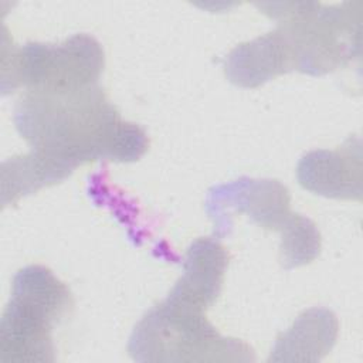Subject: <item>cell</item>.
Returning <instances> with one entry per match:
<instances>
[{
	"mask_svg": "<svg viewBox=\"0 0 363 363\" xmlns=\"http://www.w3.org/2000/svg\"><path fill=\"white\" fill-rule=\"evenodd\" d=\"M337 333L339 322L332 311L311 308L277 337L268 362H319L335 346Z\"/></svg>",
	"mask_w": 363,
	"mask_h": 363,
	"instance_id": "cell-9",
	"label": "cell"
},
{
	"mask_svg": "<svg viewBox=\"0 0 363 363\" xmlns=\"http://www.w3.org/2000/svg\"><path fill=\"white\" fill-rule=\"evenodd\" d=\"M291 71H295L292 50L279 27L238 44L224 62L227 79L241 88H257Z\"/></svg>",
	"mask_w": 363,
	"mask_h": 363,
	"instance_id": "cell-8",
	"label": "cell"
},
{
	"mask_svg": "<svg viewBox=\"0 0 363 363\" xmlns=\"http://www.w3.org/2000/svg\"><path fill=\"white\" fill-rule=\"evenodd\" d=\"M278 21L292 50L295 71L323 75L360 55L362 1L328 6L313 1L257 3Z\"/></svg>",
	"mask_w": 363,
	"mask_h": 363,
	"instance_id": "cell-3",
	"label": "cell"
},
{
	"mask_svg": "<svg viewBox=\"0 0 363 363\" xmlns=\"http://www.w3.org/2000/svg\"><path fill=\"white\" fill-rule=\"evenodd\" d=\"M104 65V50L92 35L75 34L61 44L34 41L17 47L3 28V95L20 86L27 91H67L98 85Z\"/></svg>",
	"mask_w": 363,
	"mask_h": 363,
	"instance_id": "cell-5",
	"label": "cell"
},
{
	"mask_svg": "<svg viewBox=\"0 0 363 363\" xmlns=\"http://www.w3.org/2000/svg\"><path fill=\"white\" fill-rule=\"evenodd\" d=\"M227 265L228 252L216 238H197L187 248L183 274L170 292L207 309L220 295Z\"/></svg>",
	"mask_w": 363,
	"mask_h": 363,
	"instance_id": "cell-10",
	"label": "cell"
},
{
	"mask_svg": "<svg viewBox=\"0 0 363 363\" xmlns=\"http://www.w3.org/2000/svg\"><path fill=\"white\" fill-rule=\"evenodd\" d=\"M362 143L349 138L335 150L318 149L301 157L296 166L299 184L323 197L339 200L362 199Z\"/></svg>",
	"mask_w": 363,
	"mask_h": 363,
	"instance_id": "cell-7",
	"label": "cell"
},
{
	"mask_svg": "<svg viewBox=\"0 0 363 363\" xmlns=\"http://www.w3.org/2000/svg\"><path fill=\"white\" fill-rule=\"evenodd\" d=\"M291 196L288 189L272 179L241 177L214 186L206 199V213L213 220L214 234L224 237L233 227V216L247 214L258 225L279 231L288 217Z\"/></svg>",
	"mask_w": 363,
	"mask_h": 363,
	"instance_id": "cell-6",
	"label": "cell"
},
{
	"mask_svg": "<svg viewBox=\"0 0 363 363\" xmlns=\"http://www.w3.org/2000/svg\"><path fill=\"white\" fill-rule=\"evenodd\" d=\"M279 233V259L285 269L306 265L319 255L320 234L308 217L291 213Z\"/></svg>",
	"mask_w": 363,
	"mask_h": 363,
	"instance_id": "cell-12",
	"label": "cell"
},
{
	"mask_svg": "<svg viewBox=\"0 0 363 363\" xmlns=\"http://www.w3.org/2000/svg\"><path fill=\"white\" fill-rule=\"evenodd\" d=\"M77 167L38 150L10 157L1 164V206L62 182Z\"/></svg>",
	"mask_w": 363,
	"mask_h": 363,
	"instance_id": "cell-11",
	"label": "cell"
},
{
	"mask_svg": "<svg viewBox=\"0 0 363 363\" xmlns=\"http://www.w3.org/2000/svg\"><path fill=\"white\" fill-rule=\"evenodd\" d=\"M72 306L71 291L51 269L43 265L18 269L0 322V362L52 363V328Z\"/></svg>",
	"mask_w": 363,
	"mask_h": 363,
	"instance_id": "cell-4",
	"label": "cell"
},
{
	"mask_svg": "<svg viewBox=\"0 0 363 363\" xmlns=\"http://www.w3.org/2000/svg\"><path fill=\"white\" fill-rule=\"evenodd\" d=\"M14 125L33 150L74 167L94 160L129 163L147 147L146 132L121 118L99 85L67 91H26Z\"/></svg>",
	"mask_w": 363,
	"mask_h": 363,
	"instance_id": "cell-1",
	"label": "cell"
},
{
	"mask_svg": "<svg viewBox=\"0 0 363 363\" xmlns=\"http://www.w3.org/2000/svg\"><path fill=\"white\" fill-rule=\"evenodd\" d=\"M128 352L136 362H254L242 340L221 336L206 308L169 292L133 328Z\"/></svg>",
	"mask_w": 363,
	"mask_h": 363,
	"instance_id": "cell-2",
	"label": "cell"
}]
</instances>
